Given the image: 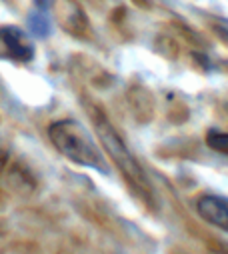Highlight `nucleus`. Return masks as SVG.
<instances>
[{"label": "nucleus", "instance_id": "f257e3e1", "mask_svg": "<svg viewBox=\"0 0 228 254\" xmlns=\"http://www.w3.org/2000/svg\"><path fill=\"white\" fill-rule=\"evenodd\" d=\"M48 138L54 144V148L68 160L80 166L106 172V162L100 148L96 146L92 134L84 128V124H80L78 120L54 122L48 128Z\"/></svg>", "mask_w": 228, "mask_h": 254}, {"label": "nucleus", "instance_id": "f03ea898", "mask_svg": "<svg viewBox=\"0 0 228 254\" xmlns=\"http://www.w3.org/2000/svg\"><path fill=\"white\" fill-rule=\"evenodd\" d=\"M90 116H92V124H94V130L98 134V140L102 142V146L108 152V156L112 158V162L116 164V168L122 172V176L130 182V186L136 190V192L140 196H144L146 200H150V184H148L140 164L136 162V158L132 156V152L128 150L124 140L120 138V134L114 130V126L98 110H92Z\"/></svg>", "mask_w": 228, "mask_h": 254}, {"label": "nucleus", "instance_id": "7ed1b4c3", "mask_svg": "<svg viewBox=\"0 0 228 254\" xmlns=\"http://www.w3.org/2000/svg\"><path fill=\"white\" fill-rule=\"evenodd\" d=\"M0 58L12 62H30L34 58V46L20 28H0Z\"/></svg>", "mask_w": 228, "mask_h": 254}, {"label": "nucleus", "instance_id": "20e7f679", "mask_svg": "<svg viewBox=\"0 0 228 254\" xmlns=\"http://www.w3.org/2000/svg\"><path fill=\"white\" fill-rule=\"evenodd\" d=\"M198 214L216 228L228 230V200L222 196H202L196 202Z\"/></svg>", "mask_w": 228, "mask_h": 254}, {"label": "nucleus", "instance_id": "39448f33", "mask_svg": "<svg viewBox=\"0 0 228 254\" xmlns=\"http://www.w3.org/2000/svg\"><path fill=\"white\" fill-rule=\"evenodd\" d=\"M28 24H30V30L36 34V36H48L50 34V22L44 14L40 12H34L30 18H28Z\"/></svg>", "mask_w": 228, "mask_h": 254}, {"label": "nucleus", "instance_id": "423d86ee", "mask_svg": "<svg viewBox=\"0 0 228 254\" xmlns=\"http://www.w3.org/2000/svg\"><path fill=\"white\" fill-rule=\"evenodd\" d=\"M206 140H208V146H210V148H214V150H218V152H222V154L228 156V134L210 132Z\"/></svg>", "mask_w": 228, "mask_h": 254}, {"label": "nucleus", "instance_id": "0eeeda50", "mask_svg": "<svg viewBox=\"0 0 228 254\" xmlns=\"http://www.w3.org/2000/svg\"><path fill=\"white\" fill-rule=\"evenodd\" d=\"M34 2H36V6H38L40 10H44V8L50 4V0H34Z\"/></svg>", "mask_w": 228, "mask_h": 254}]
</instances>
